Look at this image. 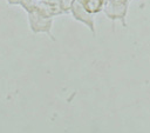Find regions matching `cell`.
Segmentation results:
<instances>
[{
	"label": "cell",
	"instance_id": "1",
	"mask_svg": "<svg viewBox=\"0 0 150 133\" xmlns=\"http://www.w3.org/2000/svg\"><path fill=\"white\" fill-rule=\"evenodd\" d=\"M129 0H104L103 4V13L105 16L112 21L120 20L123 26H127L125 16L128 12Z\"/></svg>",
	"mask_w": 150,
	"mask_h": 133
},
{
	"label": "cell",
	"instance_id": "2",
	"mask_svg": "<svg viewBox=\"0 0 150 133\" xmlns=\"http://www.w3.org/2000/svg\"><path fill=\"white\" fill-rule=\"evenodd\" d=\"M27 19H28V26L33 33H35V34L45 33L54 40V36L52 34L53 18H48L36 11H32V12L27 13Z\"/></svg>",
	"mask_w": 150,
	"mask_h": 133
},
{
	"label": "cell",
	"instance_id": "3",
	"mask_svg": "<svg viewBox=\"0 0 150 133\" xmlns=\"http://www.w3.org/2000/svg\"><path fill=\"white\" fill-rule=\"evenodd\" d=\"M70 13L73 18L82 24H84L93 34H95V19H94V13L89 12L80 0H75L70 7Z\"/></svg>",
	"mask_w": 150,
	"mask_h": 133
},
{
	"label": "cell",
	"instance_id": "4",
	"mask_svg": "<svg viewBox=\"0 0 150 133\" xmlns=\"http://www.w3.org/2000/svg\"><path fill=\"white\" fill-rule=\"evenodd\" d=\"M36 1L38 0H21L20 1V6L28 13V12H32V11L35 9Z\"/></svg>",
	"mask_w": 150,
	"mask_h": 133
},
{
	"label": "cell",
	"instance_id": "5",
	"mask_svg": "<svg viewBox=\"0 0 150 133\" xmlns=\"http://www.w3.org/2000/svg\"><path fill=\"white\" fill-rule=\"evenodd\" d=\"M75 0H60V7L63 11V13L66 12H70V7L73 5Z\"/></svg>",
	"mask_w": 150,
	"mask_h": 133
},
{
	"label": "cell",
	"instance_id": "6",
	"mask_svg": "<svg viewBox=\"0 0 150 133\" xmlns=\"http://www.w3.org/2000/svg\"><path fill=\"white\" fill-rule=\"evenodd\" d=\"M6 1H7L8 5H13L14 6V5H20V1L21 0H6Z\"/></svg>",
	"mask_w": 150,
	"mask_h": 133
}]
</instances>
